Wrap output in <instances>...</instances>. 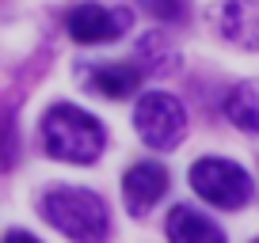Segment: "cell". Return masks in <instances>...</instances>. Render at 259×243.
<instances>
[{
  "mask_svg": "<svg viewBox=\"0 0 259 243\" xmlns=\"http://www.w3.org/2000/svg\"><path fill=\"white\" fill-rule=\"evenodd\" d=\"M164 194H168V171L160 163H134L122 178V198H126L130 217H145Z\"/></svg>",
  "mask_w": 259,
  "mask_h": 243,
  "instance_id": "obj_7",
  "label": "cell"
},
{
  "mask_svg": "<svg viewBox=\"0 0 259 243\" xmlns=\"http://www.w3.org/2000/svg\"><path fill=\"white\" fill-rule=\"evenodd\" d=\"M4 243H38L34 235H27V232H19V228H12L8 235H4Z\"/></svg>",
  "mask_w": 259,
  "mask_h": 243,
  "instance_id": "obj_13",
  "label": "cell"
},
{
  "mask_svg": "<svg viewBox=\"0 0 259 243\" xmlns=\"http://www.w3.org/2000/svg\"><path fill=\"white\" fill-rule=\"evenodd\" d=\"M255 243H259V239H255Z\"/></svg>",
  "mask_w": 259,
  "mask_h": 243,
  "instance_id": "obj_14",
  "label": "cell"
},
{
  "mask_svg": "<svg viewBox=\"0 0 259 243\" xmlns=\"http://www.w3.org/2000/svg\"><path fill=\"white\" fill-rule=\"evenodd\" d=\"M168 243H225V232L206 213L191 205H176L168 217Z\"/></svg>",
  "mask_w": 259,
  "mask_h": 243,
  "instance_id": "obj_8",
  "label": "cell"
},
{
  "mask_svg": "<svg viewBox=\"0 0 259 243\" xmlns=\"http://www.w3.org/2000/svg\"><path fill=\"white\" fill-rule=\"evenodd\" d=\"M38 213L73 243H107V232H111L103 198L80 187H50L38 198Z\"/></svg>",
  "mask_w": 259,
  "mask_h": 243,
  "instance_id": "obj_1",
  "label": "cell"
},
{
  "mask_svg": "<svg viewBox=\"0 0 259 243\" xmlns=\"http://www.w3.org/2000/svg\"><path fill=\"white\" fill-rule=\"evenodd\" d=\"M210 23L229 46L248 53L259 49V0H218L210 8Z\"/></svg>",
  "mask_w": 259,
  "mask_h": 243,
  "instance_id": "obj_6",
  "label": "cell"
},
{
  "mask_svg": "<svg viewBox=\"0 0 259 243\" xmlns=\"http://www.w3.org/2000/svg\"><path fill=\"white\" fill-rule=\"evenodd\" d=\"M134 130H138V137L145 141L149 148L171 152L187 133V110L168 91H149V95H141L138 106H134Z\"/></svg>",
  "mask_w": 259,
  "mask_h": 243,
  "instance_id": "obj_4",
  "label": "cell"
},
{
  "mask_svg": "<svg viewBox=\"0 0 259 243\" xmlns=\"http://www.w3.org/2000/svg\"><path fill=\"white\" fill-rule=\"evenodd\" d=\"M191 187L202 202L218 209H240L251 202V178L240 163L221 160V156H202L191 163Z\"/></svg>",
  "mask_w": 259,
  "mask_h": 243,
  "instance_id": "obj_3",
  "label": "cell"
},
{
  "mask_svg": "<svg viewBox=\"0 0 259 243\" xmlns=\"http://www.w3.org/2000/svg\"><path fill=\"white\" fill-rule=\"evenodd\" d=\"M225 118L244 133H259V80H244L225 95Z\"/></svg>",
  "mask_w": 259,
  "mask_h": 243,
  "instance_id": "obj_10",
  "label": "cell"
},
{
  "mask_svg": "<svg viewBox=\"0 0 259 243\" xmlns=\"http://www.w3.org/2000/svg\"><path fill=\"white\" fill-rule=\"evenodd\" d=\"M103 126L73 103H54L42 118V148L61 163H96L103 156Z\"/></svg>",
  "mask_w": 259,
  "mask_h": 243,
  "instance_id": "obj_2",
  "label": "cell"
},
{
  "mask_svg": "<svg viewBox=\"0 0 259 243\" xmlns=\"http://www.w3.org/2000/svg\"><path fill=\"white\" fill-rule=\"evenodd\" d=\"M134 16L130 8H107V4H76L69 16H65V31L69 38L80 42V46H99V42H114L130 31Z\"/></svg>",
  "mask_w": 259,
  "mask_h": 243,
  "instance_id": "obj_5",
  "label": "cell"
},
{
  "mask_svg": "<svg viewBox=\"0 0 259 243\" xmlns=\"http://www.w3.org/2000/svg\"><path fill=\"white\" fill-rule=\"evenodd\" d=\"M92 91H99L103 99H126L138 91L141 84V69L138 65H122V61H107V65H96L84 73Z\"/></svg>",
  "mask_w": 259,
  "mask_h": 243,
  "instance_id": "obj_9",
  "label": "cell"
},
{
  "mask_svg": "<svg viewBox=\"0 0 259 243\" xmlns=\"http://www.w3.org/2000/svg\"><path fill=\"white\" fill-rule=\"evenodd\" d=\"M138 4L160 23H187V0H138Z\"/></svg>",
  "mask_w": 259,
  "mask_h": 243,
  "instance_id": "obj_12",
  "label": "cell"
},
{
  "mask_svg": "<svg viewBox=\"0 0 259 243\" xmlns=\"http://www.w3.org/2000/svg\"><path fill=\"white\" fill-rule=\"evenodd\" d=\"M138 61H141V73H153V76H168L176 69V49L168 46L164 34H145L138 42Z\"/></svg>",
  "mask_w": 259,
  "mask_h": 243,
  "instance_id": "obj_11",
  "label": "cell"
}]
</instances>
